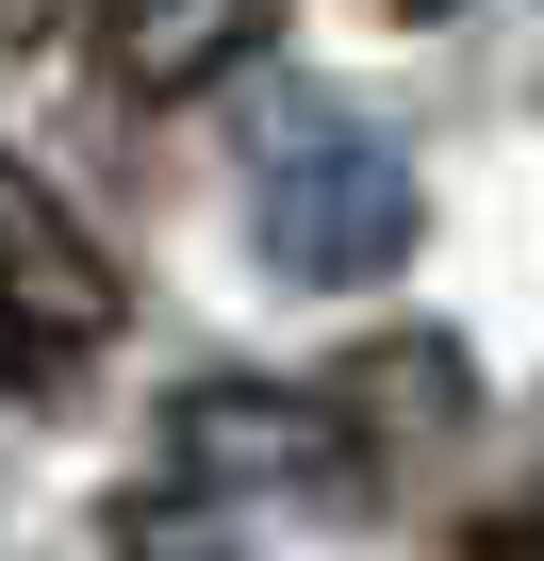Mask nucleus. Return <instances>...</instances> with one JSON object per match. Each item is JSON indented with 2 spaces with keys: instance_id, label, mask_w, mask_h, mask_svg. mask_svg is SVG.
I'll return each mask as SVG.
<instances>
[{
  "instance_id": "1",
  "label": "nucleus",
  "mask_w": 544,
  "mask_h": 561,
  "mask_svg": "<svg viewBox=\"0 0 544 561\" xmlns=\"http://www.w3.org/2000/svg\"><path fill=\"white\" fill-rule=\"evenodd\" d=\"M247 231L281 280H314V298H347V280H380L413 248V149L363 133V116H281L247 165Z\"/></svg>"
},
{
  "instance_id": "3",
  "label": "nucleus",
  "mask_w": 544,
  "mask_h": 561,
  "mask_svg": "<svg viewBox=\"0 0 544 561\" xmlns=\"http://www.w3.org/2000/svg\"><path fill=\"white\" fill-rule=\"evenodd\" d=\"M182 462L215 495H331L363 462V413L314 397V380H198L182 397Z\"/></svg>"
},
{
  "instance_id": "7",
  "label": "nucleus",
  "mask_w": 544,
  "mask_h": 561,
  "mask_svg": "<svg viewBox=\"0 0 544 561\" xmlns=\"http://www.w3.org/2000/svg\"><path fill=\"white\" fill-rule=\"evenodd\" d=\"M445 561H544V512H478V528H462Z\"/></svg>"
},
{
  "instance_id": "4",
  "label": "nucleus",
  "mask_w": 544,
  "mask_h": 561,
  "mask_svg": "<svg viewBox=\"0 0 544 561\" xmlns=\"http://www.w3.org/2000/svg\"><path fill=\"white\" fill-rule=\"evenodd\" d=\"M281 0H100V83L116 100H198L231 67H264Z\"/></svg>"
},
{
  "instance_id": "6",
  "label": "nucleus",
  "mask_w": 544,
  "mask_h": 561,
  "mask_svg": "<svg viewBox=\"0 0 544 561\" xmlns=\"http://www.w3.org/2000/svg\"><path fill=\"white\" fill-rule=\"evenodd\" d=\"M116 545H132V561H231V528H215V512H132Z\"/></svg>"
},
{
  "instance_id": "8",
  "label": "nucleus",
  "mask_w": 544,
  "mask_h": 561,
  "mask_svg": "<svg viewBox=\"0 0 544 561\" xmlns=\"http://www.w3.org/2000/svg\"><path fill=\"white\" fill-rule=\"evenodd\" d=\"M380 18H445V0H380Z\"/></svg>"
},
{
  "instance_id": "2",
  "label": "nucleus",
  "mask_w": 544,
  "mask_h": 561,
  "mask_svg": "<svg viewBox=\"0 0 544 561\" xmlns=\"http://www.w3.org/2000/svg\"><path fill=\"white\" fill-rule=\"evenodd\" d=\"M116 331V264H100V231L0 149V380H50L67 347H100Z\"/></svg>"
},
{
  "instance_id": "5",
  "label": "nucleus",
  "mask_w": 544,
  "mask_h": 561,
  "mask_svg": "<svg viewBox=\"0 0 544 561\" xmlns=\"http://www.w3.org/2000/svg\"><path fill=\"white\" fill-rule=\"evenodd\" d=\"M380 397H396V430H445V413H462V364H445L429 331H413V347H363V364H347V413H380Z\"/></svg>"
}]
</instances>
